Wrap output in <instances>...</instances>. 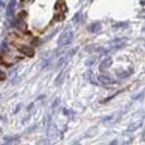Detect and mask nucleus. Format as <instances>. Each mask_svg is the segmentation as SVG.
Masks as SVG:
<instances>
[{
	"label": "nucleus",
	"instance_id": "obj_2",
	"mask_svg": "<svg viewBox=\"0 0 145 145\" xmlns=\"http://www.w3.org/2000/svg\"><path fill=\"white\" fill-rule=\"evenodd\" d=\"M98 81H99L102 84H104V85H113V84H116L117 83L115 80H113L111 78H109V76L105 75V74L98 75Z\"/></svg>",
	"mask_w": 145,
	"mask_h": 145
},
{
	"label": "nucleus",
	"instance_id": "obj_5",
	"mask_svg": "<svg viewBox=\"0 0 145 145\" xmlns=\"http://www.w3.org/2000/svg\"><path fill=\"white\" fill-rule=\"evenodd\" d=\"M14 9H15V0H10V2L7 5V15L11 16L14 13Z\"/></svg>",
	"mask_w": 145,
	"mask_h": 145
},
{
	"label": "nucleus",
	"instance_id": "obj_9",
	"mask_svg": "<svg viewBox=\"0 0 145 145\" xmlns=\"http://www.w3.org/2000/svg\"><path fill=\"white\" fill-rule=\"evenodd\" d=\"M64 73H65V71H62V72H60V74L57 76V79H56V84L57 85H59V84L62 83V80H63V78H64Z\"/></svg>",
	"mask_w": 145,
	"mask_h": 145
},
{
	"label": "nucleus",
	"instance_id": "obj_4",
	"mask_svg": "<svg viewBox=\"0 0 145 145\" xmlns=\"http://www.w3.org/2000/svg\"><path fill=\"white\" fill-rule=\"evenodd\" d=\"M111 63H113V59H111L110 57H107V58H105L102 61V63H100V65H99V70L100 71L107 70L108 68L111 65Z\"/></svg>",
	"mask_w": 145,
	"mask_h": 145
},
{
	"label": "nucleus",
	"instance_id": "obj_3",
	"mask_svg": "<svg viewBox=\"0 0 145 145\" xmlns=\"http://www.w3.org/2000/svg\"><path fill=\"white\" fill-rule=\"evenodd\" d=\"M19 50L27 57H33L34 54H35L34 49H33L32 47H29V46H20V47H19Z\"/></svg>",
	"mask_w": 145,
	"mask_h": 145
},
{
	"label": "nucleus",
	"instance_id": "obj_6",
	"mask_svg": "<svg viewBox=\"0 0 145 145\" xmlns=\"http://www.w3.org/2000/svg\"><path fill=\"white\" fill-rule=\"evenodd\" d=\"M100 29H102V25H100L99 22H94V23L88 25V31L91 33H97L100 31Z\"/></svg>",
	"mask_w": 145,
	"mask_h": 145
},
{
	"label": "nucleus",
	"instance_id": "obj_15",
	"mask_svg": "<svg viewBox=\"0 0 145 145\" xmlns=\"http://www.w3.org/2000/svg\"><path fill=\"white\" fill-rule=\"evenodd\" d=\"M63 114L65 115V116H72L74 113H73L72 110H67V109H63Z\"/></svg>",
	"mask_w": 145,
	"mask_h": 145
},
{
	"label": "nucleus",
	"instance_id": "obj_12",
	"mask_svg": "<svg viewBox=\"0 0 145 145\" xmlns=\"http://www.w3.org/2000/svg\"><path fill=\"white\" fill-rule=\"evenodd\" d=\"M139 125H142V123H140V124H132V125H130V127L128 128L127 132H132V131L136 130V129H138V128H139Z\"/></svg>",
	"mask_w": 145,
	"mask_h": 145
},
{
	"label": "nucleus",
	"instance_id": "obj_16",
	"mask_svg": "<svg viewBox=\"0 0 145 145\" xmlns=\"http://www.w3.org/2000/svg\"><path fill=\"white\" fill-rule=\"evenodd\" d=\"M5 78H7V75H5L4 72H2L1 70H0V81H4Z\"/></svg>",
	"mask_w": 145,
	"mask_h": 145
},
{
	"label": "nucleus",
	"instance_id": "obj_10",
	"mask_svg": "<svg viewBox=\"0 0 145 145\" xmlns=\"http://www.w3.org/2000/svg\"><path fill=\"white\" fill-rule=\"evenodd\" d=\"M128 25H129V23H128V22H118V23L115 24L114 27H115V29H118V27H125Z\"/></svg>",
	"mask_w": 145,
	"mask_h": 145
},
{
	"label": "nucleus",
	"instance_id": "obj_17",
	"mask_svg": "<svg viewBox=\"0 0 145 145\" xmlns=\"http://www.w3.org/2000/svg\"><path fill=\"white\" fill-rule=\"evenodd\" d=\"M116 143H117V140H115L113 142H110V145H116Z\"/></svg>",
	"mask_w": 145,
	"mask_h": 145
},
{
	"label": "nucleus",
	"instance_id": "obj_14",
	"mask_svg": "<svg viewBox=\"0 0 145 145\" xmlns=\"http://www.w3.org/2000/svg\"><path fill=\"white\" fill-rule=\"evenodd\" d=\"M59 104H60V99H59V98H56V99H55V102L53 103V109H54V110H55V108L59 105Z\"/></svg>",
	"mask_w": 145,
	"mask_h": 145
},
{
	"label": "nucleus",
	"instance_id": "obj_11",
	"mask_svg": "<svg viewBox=\"0 0 145 145\" xmlns=\"http://www.w3.org/2000/svg\"><path fill=\"white\" fill-rule=\"evenodd\" d=\"M95 62H96V57H91V58L87 59L85 61V64L86 65H92V64H94Z\"/></svg>",
	"mask_w": 145,
	"mask_h": 145
},
{
	"label": "nucleus",
	"instance_id": "obj_7",
	"mask_svg": "<svg viewBox=\"0 0 145 145\" xmlns=\"http://www.w3.org/2000/svg\"><path fill=\"white\" fill-rule=\"evenodd\" d=\"M132 72H133V70L132 69H130V70H127V71H123V72H120L118 73V78L119 79H127V78H129V76L132 74Z\"/></svg>",
	"mask_w": 145,
	"mask_h": 145
},
{
	"label": "nucleus",
	"instance_id": "obj_1",
	"mask_svg": "<svg viewBox=\"0 0 145 145\" xmlns=\"http://www.w3.org/2000/svg\"><path fill=\"white\" fill-rule=\"evenodd\" d=\"M73 40V33L70 29H65V31L62 33L59 36L58 39V45L59 46H67L70 45Z\"/></svg>",
	"mask_w": 145,
	"mask_h": 145
},
{
	"label": "nucleus",
	"instance_id": "obj_13",
	"mask_svg": "<svg viewBox=\"0 0 145 145\" xmlns=\"http://www.w3.org/2000/svg\"><path fill=\"white\" fill-rule=\"evenodd\" d=\"M82 15V13L81 12H78V13H76V14L74 15V18H73V21H74V22H80L81 20H80V16Z\"/></svg>",
	"mask_w": 145,
	"mask_h": 145
},
{
	"label": "nucleus",
	"instance_id": "obj_8",
	"mask_svg": "<svg viewBox=\"0 0 145 145\" xmlns=\"http://www.w3.org/2000/svg\"><path fill=\"white\" fill-rule=\"evenodd\" d=\"M19 136H4L3 140H4V145H11V143H13L15 140H18Z\"/></svg>",
	"mask_w": 145,
	"mask_h": 145
}]
</instances>
